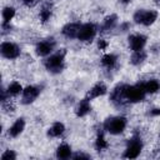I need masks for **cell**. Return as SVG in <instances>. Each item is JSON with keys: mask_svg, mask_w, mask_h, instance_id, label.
<instances>
[{"mask_svg": "<svg viewBox=\"0 0 160 160\" xmlns=\"http://www.w3.org/2000/svg\"><path fill=\"white\" fill-rule=\"evenodd\" d=\"M95 35H96V26L91 22H88L80 26L78 39L80 41H91L95 38Z\"/></svg>", "mask_w": 160, "mask_h": 160, "instance_id": "obj_7", "label": "cell"}, {"mask_svg": "<svg viewBox=\"0 0 160 160\" xmlns=\"http://www.w3.org/2000/svg\"><path fill=\"white\" fill-rule=\"evenodd\" d=\"M106 91H108L106 85H105L104 82H98V84H95V85L89 90V92H88V95H86V99H88V100H91V99L99 98V96L106 94Z\"/></svg>", "mask_w": 160, "mask_h": 160, "instance_id": "obj_11", "label": "cell"}, {"mask_svg": "<svg viewBox=\"0 0 160 160\" xmlns=\"http://www.w3.org/2000/svg\"><path fill=\"white\" fill-rule=\"evenodd\" d=\"M24 128H25V120L22 119V118H19V119H16L15 120V122L9 128V135L11 136V138H16V136H19L21 132H22V130H24Z\"/></svg>", "mask_w": 160, "mask_h": 160, "instance_id": "obj_13", "label": "cell"}, {"mask_svg": "<svg viewBox=\"0 0 160 160\" xmlns=\"http://www.w3.org/2000/svg\"><path fill=\"white\" fill-rule=\"evenodd\" d=\"M40 94V89L34 85H29L22 90V104H30Z\"/></svg>", "mask_w": 160, "mask_h": 160, "instance_id": "obj_9", "label": "cell"}, {"mask_svg": "<svg viewBox=\"0 0 160 160\" xmlns=\"http://www.w3.org/2000/svg\"><path fill=\"white\" fill-rule=\"evenodd\" d=\"M72 158L74 159H89L90 156L86 155V154H82V152H76V154L72 155Z\"/></svg>", "mask_w": 160, "mask_h": 160, "instance_id": "obj_27", "label": "cell"}, {"mask_svg": "<svg viewBox=\"0 0 160 160\" xmlns=\"http://www.w3.org/2000/svg\"><path fill=\"white\" fill-rule=\"evenodd\" d=\"M156 18H158V12L154 10H139L134 14V21L136 24H141L145 26L154 24Z\"/></svg>", "mask_w": 160, "mask_h": 160, "instance_id": "obj_3", "label": "cell"}, {"mask_svg": "<svg viewBox=\"0 0 160 160\" xmlns=\"http://www.w3.org/2000/svg\"><path fill=\"white\" fill-rule=\"evenodd\" d=\"M121 1H122V2H124V4H128V2H129V1H130V0H121Z\"/></svg>", "mask_w": 160, "mask_h": 160, "instance_id": "obj_30", "label": "cell"}, {"mask_svg": "<svg viewBox=\"0 0 160 160\" xmlns=\"http://www.w3.org/2000/svg\"><path fill=\"white\" fill-rule=\"evenodd\" d=\"M38 2V0H22V4L26 5V6H32Z\"/></svg>", "mask_w": 160, "mask_h": 160, "instance_id": "obj_28", "label": "cell"}, {"mask_svg": "<svg viewBox=\"0 0 160 160\" xmlns=\"http://www.w3.org/2000/svg\"><path fill=\"white\" fill-rule=\"evenodd\" d=\"M108 146H109V144H108L106 139L104 138V135H102V134L98 135V138H96V140H95V148H96L98 150H104V149H106Z\"/></svg>", "mask_w": 160, "mask_h": 160, "instance_id": "obj_23", "label": "cell"}, {"mask_svg": "<svg viewBox=\"0 0 160 160\" xmlns=\"http://www.w3.org/2000/svg\"><path fill=\"white\" fill-rule=\"evenodd\" d=\"M70 156H72L71 155V148H70V145H68L65 142L64 144H60L58 146V149H56V158H59V159H68Z\"/></svg>", "mask_w": 160, "mask_h": 160, "instance_id": "obj_14", "label": "cell"}, {"mask_svg": "<svg viewBox=\"0 0 160 160\" xmlns=\"http://www.w3.org/2000/svg\"><path fill=\"white\" fill-rule=\"evenodd\" d=\"M142 88H144V90H145L146 94H155L156 91L160 90V82L158 80L152 79V80H149V81L144 82L142 84Z\"/></svg>", "mask_w": 160, "mask_h": 160, "instance_id": "obj_15", "label": "cell"}, {"mask_svg": "<svg viewBox=\"0 0 160 160\" xmlns=\"http://www.w3.org/2000/svg\"><path fill=\"white\" fill-rule=\"evenodd\" d=\"M145 90L141 85H124L122 86V98L131 102H138L144 100L145 98Z\"/></svg>", "mask_w": 160, "mask_h": 160, "instance_id": "obj_1", "label": "cell"}, {"mask_svg": "<svg viewBox=\"0 0 160 160\" xmlns=\"http://www.w3.org/2000/svg\"><path fill=\"white\" fill-rule=\"evenodd\" d=\"M116 21H118V16L116 15H109V16H106L105 18V20H104V24H102V29L104 30H110V29H112L115 25H116Z\"/></svg>", "mask_w": 160, "mask_h": 160, "instance_id": "obj_22", "label": "cell"}, {"mask_svg": "<svg viewBox=\"0 0 160 160\" xmlns=\"http://www.w3.org/2000/svg\"><path fill=\"white\" fill-rule=\"evenodd\" d=\"M146 44V36L142 34H134L129 36V46L132 51H140Z\"/></svg>", "mask_w": 160, "mask_h": 160, "instance_id": "obj_8", "label": "cell"}, {"mask_svg": "<svg viewBox=\"0 0 160 160\" xmlns=\"http://www.w3.org/2000/svg\"><path fill=\"white\" fill-rule=\"evenodd\" d=\"M51 16V10L49 8H44L41 11H40V19L42 22H46Z\"/></svg>", "mask_w": 160, "mask_h": 160, "instance_id": "obj_24", "label": "cell"}, {"mask_svg": "<svg viewBox=\"0 0 160 160\" xmlns=\"http://www.w3.org/2000/svg\"><path fill=\"white\" fill-rule=\"evenodd\" d=\"M151 115H160V109H152Z\"/></svg>", "mask_w": 160, "mask_h": 160, "instance_id": "obj_29", "label": "cell"}, {"mask_svg": "<svg viewBox=\"0 0 160 160\" xmlns=\"http://www.w3.org/2000/svg\"><path fill=\"white\" fill-rule=\"evenodd\" d=\"M89 111H90V104H89V100H88V99L81 100V101L79 102V105L76 106V109H75V114H76V116H79V118L85 116Z\"/></svg>", "mask_w": 160, "mask_h": 160, "instance_id": "obj_16", "label": "cell"}, {"mask_svg": "<svg viewBox=\"0 0 160 160\" xmlns=\"http://www.w3.org/2000/svg\"><path fill=\"white\" fill-rule=\"evenodd\" d=\"M116 61H118V58L114 54H106L101 59V64L104 66H106V68H112L116 64Z\"/></svg>", "mask_w": 160, "mask_h": 160, "instance_id": "obj_21", "label": "cell"}, {"mask_svg": "<svg viewBox=\"0 0 160 160\" xmlns=\"http://www.w3.org/2000/svg\"><path fill=\"white\" fill-rule=\"evenodd\" d=\"M0 52L5 59H16L20 55V48L10 41H4L0 45Z\"/></svg>", "mask_w": 160, "mask_h": 160, "instance_id": "obj_5", "label": "cell"}, {"mask_svg": "<svg viewBox=\"0 0 160 160\" xmlns=\"http://www.w3.org/2000/svg\"><path fill=\"white\" fill-rule=\"evenodd\" d=\"M145 58H146V54H145L144 50L134 51V54H132L131 58H130V62H131L132 65H139V64H141V62L145 60Z\"/></svg>", "mask_w": 160, "mask_h": 160, "instance_id": "obj_20", "label": "cell"}, {"mask_svg": "<svg viewBox=\"0 0 160 160\" xmlns=\"http://www.w3.org/2000/svg\"><path fill=\"white\" fill-rule=\"evenodd\" d=\"M15 16V9L12 6H5L2 10V25L9 24Z\"/></svg>", "mask_w": 160, "mask_h": 160, "instance_id": "obj_19", "label": "cell"}, {"mask_svg": "<svg viewBox=\"0 0 160 160\" xmlns=\"http://www.w3.org/2000/svg\"><path fill=\"white\" fill-rule=\"evenodd\" d=\"M22 90H24V89H22V86H21L20 82H18V81H12V82L9 84L6 92H8L9 96H18L20 92H22Z\"/></svg>", "mask_w": 160, "mask_h": 160, "instance_id": "obj_18", "label": "cell"}, {"mask_svg": "<svg viewBox=\"0 0 160 160\" xmlns=\"http://www.w3.org/2000/svg\"><path fill=\"white\" fill-rule=\"evenodd\" d=\"M104 128L108 132L112 134V135H118V134H121L125 128H126V119L124 116H114V118H110L105 121L104 124Z\"/></svg>", "mask_w": 160, "mask_h": 160, "instance_id": "obj_2", "label": "cell"}, {"mask_svg": "<svg viewBox=\"0 0 160 160\" xmlns=\"http://www.w3.org/2000/svg\"><path fill=\"white\" fill-rule=\"evenodd\" d=\"M141 150H142V142H141L140 138H134V139L130 140L129 145L126 146L124 156L128 158V159H135L140 155Z\"/></svg>", "mask_w": 160, "mask_h": 160, "instance_id": "obj_6", "label": "cell"}, {"mask_svg": "<svg viewBox=\"0 0 160 160\" xmlns=\"http://www.w3.org/2000/svg\"><path fill=\"white\" fill-rule=\"evenodd\" d=\"M64 131H65V125L62 122L58 121V122H54L52 126L49 129L48 135H50V136H60V135L64 134Z\"/></svg>", "mask_w": 160, "mask_h": 160, "instance_id": "obj_17", "label": "cell"}, {"mask_svg": "<svg viewBox=\"0 0 160 160\" xmlns=\"http://www.w3.org/2000/svg\"><path fill=\"white\" fill-rule=\"evenodd\" d=\"M1 159L2 160H15L16 159V154L12 150H6L5 152H2Z\"/></svg>", "mask_w": 160, "mask_h": 160, "instance_id": "obj_25", "label": "cell"}, {"mask_svg": "<svg viewBox=\"0 0 160 160\" xmlns=\"http://www.w3.org/2000/svg\"><path fill=\"white\" fill-rule=\"evenodd\" d=\"M64 56H65V51L61 52H56L50 55L46 60H45V68L49 71H61L62 69V64H64Z\"/></svg>", "mask_w": 160, "mask_h": 160, "instance_id": "obj_4", "label": "cell"}, {"mask_svg": "<svg viewBox=\"0 0 160 160\" xmlns=\"http://www.w3.org/2000/svg\"><path fill=\"white\" fill-rule=\"evenodd\" d=\"M80 26H81V25L78 24V22H69V24H66V25L62 28L61 32H62L64 36H66V38H69V39H74V38H78Z\"/></svg>", "mask_w": 160, "mask_h": 160, "instance_id": "obj_12", "label": "cell"}, {"mask_svg": "<svg viewBox=\"0 0 160 160\" xmlns=\"http://www.w3.org/2000/svg\"><path fill=\"white\" fill-rule=\"evenodd\" d=\"M155 2H156V4H160V0H155Z\"/></svg>", "mask_w": 160, "mask_h": 160, "instance_id": "obj_31", "label": "cell"}, {"mask_svg": "<svg viewBox=\"0 0 160 160\" xmlns=\"http://www.w3.org/2000/svg\"><path fill=\"white\" fill-rule=\"evenodd\" d=\"M98 48H99L100 50H105V49L108 48V41L104 40V39H100V40L98 41Z\"/></svg>", "mask_w": 160, "mask_h": 160, "instance_id": "obj_26", "label": "cell"}, {"mask_svg": "<svg viewBox=\"0 0 160 160\" xmlns=\"http://www.w3.org/2000/svg\"><path fill=\"white\" fill-rule=\"evenodd\" d=\"M54 46H55V42L54 41H50V40H45V41H40L36 48H35V52L39 55V56H49L52 50H54Z\"/></svg>", "mask_w": 160, "mask_h": 160, "instance_id": "obj_10", "label": "cell"}]
</instances>
